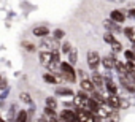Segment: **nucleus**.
I'll list each match as a JSON object with an SVG mask.
<instances>
[{
  "mask_svg": "<svg viewBox=\"0 0 135 122\" xmlns=\"http://www.w3.org/2000/svg\"><path fill=\"white\" fill-rule=\"evenodd\" d=\"M76 73H78V76H80L81 79H86V78H88V75H86L84 70H76Z\"/></svg>",
  "mask_w": 135,
  "mask_h": 122,
  "instance_id": "32",
  "label": "nucleus"
},
{
  "mask_svg": "<svg viewBox=\"0 0 135 122\" xmlns=\"http://www.w3.org/2000/svg\"><path fill=\"white\" fill-rule=\"evenodd\" d=\"M29 122H32V120H29Z\"/></svg>",
  "mask_w": 135,
  "mask_h": 122,
  "instance_id": "37",
  "label": "nucleus"
},
{
  "mask_svg": "<svg viewBox=\"0 0 135 122\" xmlns=\"http://www.w3.org/2000/svg\"><path fill=\"white\" fill-rule=\"evenodd\" d=\"M52 37H54L56 40H62V38L65 37V30H62V29H56V30L52 32Z\"/></svg>",
  "mask_w": 135,
  "mask_h": 122,
  "instance_id": "27",
  "label": "nucleus"
},
{
  "mask_svg": "<svg viewBox=\"0 0 135 122\" xmlns=\"http://www.w3.org/2000/svg\"><path fill=\"white\" fill-rule=\"evenodd\" d=\"M126 14H129L130 18H135V8H130V10H127V11H126Z\"/></svg>",
  "mask_w": 135,
  "mask_h": 122,
  "instance_id": "33",
  "label": "nucleus"
},
{
  "mask_svg": "<svg viewBox=\"0 0 135 122\" xmlns=\"http://www.w3.org/2000/svg\"><path fill=\"white\" fill-rule=\"evenodd\" d=\"M72 43L70 41H64L62 44H60V52H64V54H69L70 51H72Z\"/></svg>",
  "mask_w": 135,
  "mask_h": 122,
  "instance_id": "23",
  "label": "nucleus"
},
{
  "mask_svg": "<svg viewBox=\"0 0 135 122\" xmlns=\"http://www.w3.org/2000/svg\"><path fill=\"white\" fill-rule=\"evenodd\" d=\"M32 33L38 38H45V37H49L51 30L48 29V26H37V27L32 29Z\"/></svg>",
  "mask_w": 135,
  "mask_h": 122,
  "instance_id": "10",
  "label": "nucleus"
},
{
  "mask_svg": "<svg viewBox=\"0 0 135 122\" xmlns=\"http://www.w3.org/2000/svg\"><path fill=\"white\" fill-rule=\"evenodd\" d=\"M8 95H10V87H7V89H2V92H0V100H5V98H8Z\"/></svg>",
  "mask_w": 135,
  "mask_h": 122,
  "instance_id": "29",
  "label": "nucleus"
},
{
  "mask_svg": "<svg viewBox=\"0 0 135 122\" xmlns=\"http://www.w3.org/2000/svg\"><path fill=\"white\" fill-rule=\"evenodd\" d=\"M110 46H111V49H113V52H116V54H118V52H121V51H124V48H122V44H121V43H119L118 40H114V41H113V43H111Z\"/></svg>",
  "mask_w": 135,
  "mask_h": 122,
  "instance_id": "25",
  "label": "nucleus"
},
{
  "mask_svg": "<svg viewBox=\"0 0 135 122\" xmlns=\"http://www.w3.org/2000/svg\"><path fill=\"white\" fill-rule=\"evenodd\" d=\"M0 79H2V76H0Z\"/></svg>",
  "mask_w": 135,
  "mask_h": 122,
  "instance_id": "36",
  "label": "nucleus"
},
{
  "mask_svg": "<svg viewBox=\"0 0 135 122\" xmlns=\"http://www.w3.org/2000/svg\"><path fill=\"white\" fill-rule=\"evenodd\" d=\"M60 40H56L54 37L52 38H48V37H45V38H41V41H40V48L43 49V51H56V49H59L60 48V43H59Z\"/></svg>",
  "mask_w": 135,
  "mask_h": 122,
  "instance_id": "3",
  "label": "nucleus"
},
{
  "mask_svg": "<svg viewBox=\"0 0 135 122\" xmlns=\"http://www.w3.org/2000/svg\"><path fill=\"white\" fill-rule=\"evenodd\" d=\"M133 32H135V27H124V30H122L124 37H126V38H129V40H130V37L133 35Z\"/></svg>",
  "mask_w": 135,
  "mask_h": 122,
  "instance_id": "28",
  "label": "nucleus"
},
{
  "mask_svg": "<svg viewBox=\"0 0 135 122\" xmlns=\"http://www.w3.org/2000/svg\"><path fill=\"white\" fill-rule=\"evenodd\" d=\"M13 122H29V111H26V109H19Z\"/></svg>",
  "mask_w": 135,
  "mask_h": 122,
  "instance_id": "15",
  "label": "nucleus"
},
{
  "mask_svg": "<svg viewBox=\"0 0 135 122\" xmlns=\"http://www.w3.org/2000/svg\"><path fill=\"white\" fill-rule=\"evenodd\" d=\"M103 27H105L108 32H113L114 35H116V33H121V32L124 30V29L119 27V22H114L113 19H105V21H103Z\"/></svg>",
  "mask_w": 135,
  "mask_h": 122,
  "instance_id": "5",
  "label": "nucleus"
},
{
  "mask_svg": "<svg viewBox=\"0 0 135 122\" xmlns=\"http://www.w3.org/2000/svg\"><path fill=\"white\" fill-rule=\"evenodd\" d=\"M116 55H114V52L113 54H110V55H105V57H102V65H103V68L105 70H113L114 68V65H116Z\"/></svg>",
  "mask_w": 135,
  "mask_h": 122,
  "instance_id": "6",
  "label": "nucleus"
},
{
  "mask_svg": "<svg viewBox=\"0 0 135 122\" xmlns=\"http://www.w3.org/2000/svg\"><path fill=\"white\" fill-rule=\"evenodd\" d=\"M19 98H21L22 103H27V105H32L33 103V98H32V95L29 92H21L19 94Z\"/></svg>",
  "mask_w": 135,
  "mask_h": 122,
  "instance_id": "19",
  "label": "nucleus"
},
{
  "mask_svg": "<svg viewBox=\"0 0 135 122\" xmlns=\"http://www.w3.org/2000/svg\"><path fill=\"white\" fill-rule=\"evenodd\" d=\"M38 59H40V64L43 65V67H48L49 65V62L52 60V51H40V54H38Z\"/></svg>",
  "mask_w": 135,
  "mask_h": 122,
  "instance_id": "9",
  "label": "nucleus"
},
{
  "mask_svg": "<svg viewBox=\"0 0 135 122\" xmlns=\"http://www.w3.org/2000/svg\"><path fill=\"white\" fill-rule=\"evenodd\" d=\"M67 55H69V62L72 65H76V62H78V49L76 48H72V51L67 54Z\"/></svg>",
  "mask_w": 135,
  "mask_h": 122,
  "instance_id": "17",
  "label": "nucleus"
},
{
  "mask_svg": "<svg viewBox=\"0 0 135 122\" xmlns=\"http://www.w3.org/2000/svg\"><path fill=\"white\" fill-rule=\"evenodd\" d=\"M52 60H56V62H60V51H59V49L52 51Z\"/></svg>",
  "mask_w": 135,
  "mask_h": 122,
  "instance_id": "30",
  "label": "nucleus"
},
{
  "mask_svg": "<svg viewBox=\"0 0 135 122\" xmlns=\"http://www.w3.org/2000/svg\"><path fill=\"white\" fill-rule=\"evenodd\" d=\"M107 103L113 109H121V97L118 94H108L107 95Z\"/></svg>",
  "mask_w": 135,
  "mask_h": 122,
  "instance_id": "8",
  "label": "nucleus"
},
{
  "mask_svg": "<svg viewBox=\"0 0 135 122\" xmlns=\"http://www.w3.org/2000/svg\"><path fill=\"white\" fill-rule=\"evenodd\" d=\"M88 65L91 68V72H95L99 68V65L102 64V57L97 51H88Z\"/></svg>",
  "mask_w": 135,
  "mask_h": 122,
  "instance_id": "4",
  "label": "nucleus"
},
{
  "mask_svg": "<svg viewBox=\"0 0 135 122\" xmlns=\"http://www.w3.org/2000/svg\"><path fill=\"white\" fill-rule=\"evenodd\" d=\"M114 70L118 75H127V67L126 64H122L121 60H116V65H114Z\"/></svg>",
  "mask_w": 135,
  "mask_h": 122,
  "instance_id": "18",
  "label": "nucleus"
},
{
  "mask_svg": "<svg viewBox=\"0 0 135 122\" xmlns=\"http://www.w3.org/2000/svg\"><path fill=\"white\" fill-rule=\"evenodd\" d=\"M130 43H132V44H133V46H135V32H133V35H132V37H130Z\"/></svg>",
  "mask_w": 135,
  "mask_h": 122,
  "instance_id": "34",
  "label": "nucleus"
},
{
  "mask_svg": "<svg viewBox=\"0 0 135 122\" xmlns=\"http://www.w3.org/2000/svg\"><path fill=\"white\" fill-rule=\"evenodd\" d=\"M7 87H10V86H8V81H7V78H2V79H0V90H2V89H7Z\"/></svg>",
  "mask_w": 135,
  "mask_h": 122,
  "instance_id": "31",
  "label": "nucleus"
},
{
  "mask_svg": "<svg viewBox=\"0 0 135 122\" xmlns=\"http://www.w3.org/2000/svg\"><path fill=\"white\" fill-rule=\"evenodd\" d=\"M0 122H7V120H3V119H2V117H0Z\"/></svg>",
  "mask_w": 135,
  "mask_h": 122,
  "instance_id": "35",
  "label": "nucleus"
},
{
  "mask_svg": "<svg viewBox=\"0 0 135 122\" xmlns=\"http://www.w3.org/2000/svg\"><path fill=\"white\" fill-rule=\"evenodd\" d=\"M45 106L52 108V109H57V98H56V97H46V100H45Z\"/></svg>",
  "mask_w": 135,
  "mask_h": 122,
  "instance_id": "20",
  "label": "nucleus"
},
{
  "mask_svg": "<svg viewBox=\"0 0 135 122\" xmlns=\"http://www.w3.org/2000/svg\"><path fill=\"white\" fill-rule=\"evenodd\" d=\"M118 83L129 94H133L135 92V79L132 76H129V75H118Z\"/></svg>",
  "mask_w": 135,
  "mask_h": 122,
  "instance_id": "2",
  "label": "nucleus"
},
{
  "mask_svg": "<svg viewBox=\"0 0 135 122\" xmlns=\"http://www.w3.org/2000/svg\"><path fill=\"white\" fill-rule=\"evenodd\" d=\"M76 70L73 68V65L67 60V62H60V72L56 73L59 81H65V83H75L76 81Z\"/></svg>",
  "mask_w": 135,
  "mask_h": 122,
  "instance_id": "1",
  "label": "nucleus"
},
{
  "mask_svg": "<svg viewBox=\"0 0 135 122\" xmlns=\"http://www.w3.org/2000/svg\"><path fill=\"white\" fill-rule=\"evenodd\" d=\"M116 111H118V109H113L111 114H110L108 117H105V122H119L121 117H119V114H118Z\"/></svg>",
  "mask_w": 135,
  "mask_h": 122,
  "instance_id": "21",
  "label": "nucleus"
},
{
  "mask_svg": "<svg viewBox=\"0 0 135 122\" xmlns=\"http://www.w3.org/2000/svg\"><path fill=\"white\" fill-rule=\"evenodd\" d=\"M54 94L59 95V97H73L75 95L73 89H70V87H56V92Z\"/></svg>",
  "mask_w": 135,
  "mask_h": 122,
  "instance_id": "14",
  "label": "nucleus"
},
{
  "mask_svg": "<svg viewBox=\"0 0 135 122\" xmlns=\"http://www.w3.org/2000/svg\"><path fill=\"white\" fill-rule=\"evenodd\" d=\"M91 79H92V83H94V86H95V89H103V86H105V78H103V75L102 73H99L97 70L95 72H92V75H91Z\"/></svg>",
  "mask_w": 135,
  "mask_h": 122,
  "instance_id": "7",
  "label": "nucleus"
},
{
  "mask_svg": "<svg viewBox=\"0 0 135 122\" xmlns=\"http://www.w3.org/2000/svg\"><path fill=\"white\" fill-rule=\"evenodd\" d=\"M105 89L108 94H118V84L113 81V78H105Z\"/></svg>",
  "mask_w": 135,
  "mask_h": 122,
  "instance_id": "13",
  "label": "nucleus"
},
{
  "mask_svg": "<svg viewBox=\"0 0 135 122\" xmlns=\"http://www.w3.org/2000/svg\"><path fill=\"white\" fill-rule=\"evenodd\" d=\"M43 81H45V83H48V84H57V83H59L57 76H56L54 73H51V72L43 75Z\"/></svg>",
  "mask_w": 135,
  "mask_h": 122,
  "instance_id": "16",
  "label": "nucleus"
},
{
  "mask_svg": "<svg viewBox=\"0 0 135 122\" xmlns=\"http://www.w3.org/2000/svg\"><path fill=\"white\" fill-rule=\"evenodd\" d=\"M124 57H126V60H129V62H135V51L133 49H126Z\"/></svg>",
  "mask_w": 135,
  "mask_h": 122,
  "instance_id": "22",
  "label": "nucleus"
},
{
  "mask_svg": "<svg viewBox=\"0 0 135 122\" xmlns=\"http://www.w3.org/2000/svg\"><path fill=\"white\" fill-rule=\"evenodd\" d=\"M21 46H22L26 51H29V52H33V51L37 49V46H35L33 43H29V41H22V43H21Z\"/></svg>",
  "mask_w": 135,
  "mask_h": 122,
  "instance_id": "26",
  "label": "nucleus"
},
{
  "mask_svg": "<svg viewBox=\"0 0 135 122\" xmlns=\"http://www.w3.org/2000/svg\"><path fill=\"white\" fill-rule=\"evenodd\" d=\"M110 19H113L114 22L122 24V22L126 21V13H124V11H121V10H113V11L110 13Z\"/></svg>",
  "mask_w": 135,
  "mask_h": 122,
  "instance_id": "11",
  "label": "nucleus"
},
{
  "mask_svg": "<svg viewBox=\"0 0 135 122\" xmlns=\"http://www.w3.org/2000/svg\"><path fill=\"white\" fill-rule=\"evenodd\" d=\"M114 40H116V35H114L113 32H108V30H107V33L103 35V41H105V43H108V44H111Z\"/></svg>",
  "mask_w": 135,
  "mask_h": 122,
  "instance_id": "24",
  "label": "nucleus"
},
{
  "mask_svg": "<svg viewBox=\"0 0 135 122\" xmlns=\"http://www.w3.org/2000/svg\"><path fill=\"white\" fill-rule=\"evenodd\" d=\"M80 87L83 89V90H86V92H94L95 90V86H94V83H92V79L91 78H86V79H81V83H80Z\"/></svg>",
  "mask_w": 135,
  "mask_h": 122,
  "instance_id": "12",
  "label": "nucleus"
}]
</instances>
